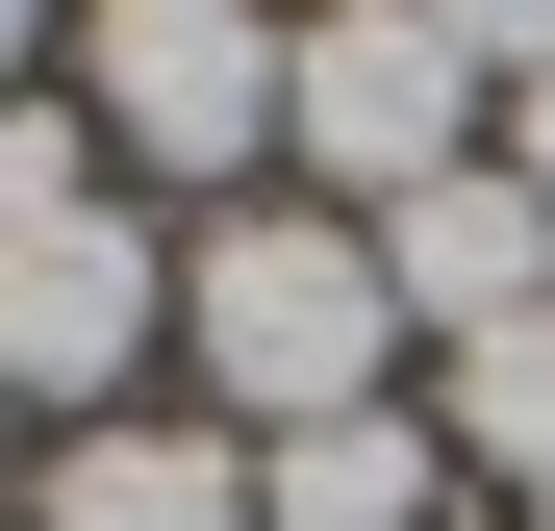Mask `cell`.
I'll return each mask as SVG.
<instances>
[{"mask_svg": "<svg viewBox=\"0 0 555 531\" xmlns=\"http://www.w3.org/2000/svg\"><path fill=\"white\" fill-rule=\"evenodd\" d=\"M0 102H26V26H0Z\"/></svg>", "mask_w": 555, "mask_h": 531, "instance_id": "9", "label": "cell"}, {"mask_svg": "<svg viewBox=\"0 0 555 531\" xmlns=\"http://www.w3.org/2000/svg\"><path fill=\"white\" fill-rule=\"evenodd\" d=\"M505 177L555 203V26H505Z\"/></svg>", "mask_w": 555, "mask_h": 531, "instance_id": "8", "label": "cell"}, {"mask_svg": "<svg viewBox=\"0 0 555 531\" xmlns=\"http://www.w3.org/2000/svg\"><path fill=\"white\" fill-rule=\"evenodd\" d=\"M253 531H454V481H429L404 405H353V430H278L253 456Z\"/></svg>", "mask_w": 555, "mask_h": 531, "instance_id": "6", "label": "cell"}, {"mask_svg": "<svg viewBox=\"0 0 555 531\" xmlns=\"http://www.w3.org/2000/svg\"><path fill=\"white\" fill-rule=\"evenodd\" d=\"M177 329H203V380L253 405V456H278V430H353V405H379V228H228L203 253V279H177Z\"/></svg>", "mask_w": 555, "mask_h": 531, "instance_id": "1", "label": "cell"}, {"mask_svg": "<svg viewBox=\"0 0 555 531\" xmlns=\"http://www.w3.org/2000/svg\"><path fill=\"white\" fill-rule=\"evenodd\" d=\"M76 76H102V127H127L152 177H253V152H278V26H228V0H127Z\"/></svg>", "mask_w": 555, "mask_h": 531, "instance_id": "3", "label": "cell"}, {"mask_svg": "<svg viewBox=\"0 0 555 531\" xmlns=\"http://www.w3.org/2000/svg\"><path fill=\"white\" fill-rule=\"evenodd\" d=\"M480 102H505V26H429V0H353V26H278V127H304L328 177H379V203L480 177Z\"/></svg>", "mask_w": 555, "mask_h": 531, "instance_id": "2", "label": "cell"}, {"mask_svg": "<svg viewBox=\"0 0 555 531\" xmlns=\"http://www.w3.org/2000/svg\"><path fill=\"white\" fill-rule=\"evenodd\" d=\"M379 304H404V329H454V354L530 329V304H555V203H530L505 152H480V177H429V203H379Z\"/></svg>", "mask_w": 555, "mask_h": 531, "instance_id": "5", "label": "cell"}, {"mask_svg": "<svg viewBox=\"0 0 555 531\" xmlns=\"http://www.w3.org/2000/svg\"><path fill=\"white\" fill-rule=\"evenodd\" d=\"M26 531H253V456L228 430H76Z\"/></svg>", "mask_w": 555, "mask_h": 531, "instance_id": "7", "label": "cell"}, {"mask_svg": "<svg viewBox=\"0 0 555 531\" xmlns=\"http://www.w3.org/2000/svg\"><path fill=\"white\" fill-rule=\"evenodd\" d=\"M152 329H177V279H152V228H127V203H76V228L0 253V405H102Z\"/></svg>", "mask_w": 555, "mask_h": 531, "instance_id": "4", "label": "cell"}]
</instances>
